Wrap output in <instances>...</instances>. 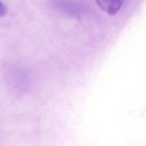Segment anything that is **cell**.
I'll list each match as a JSON object with an SVG mask.
<instances>
[{
  "label": "cell",
  "instance_id": "1",
  "mask_svg": "<svg viewBox=\"0 0 146 146\" xmlns=\"http://www.w3.org/2000/svg\"><path fill=\"white\" fill-rule=\"evenodd\" d=\"M98 5L110 15H115L121 8L123 0H95Z\"/></svg>",
  "mask_w": 146,
  "mask_h": 146
},
{
  "label": "cell",
  "instance_id": "2",
  "mask_svg": "<svg viewBox=\"0 0 146 146\" xmlns=\"http://www.w3.org/2000/svg\"><path fill=\"white\" fill-rule=\"evenodd\" d=\"M7 10L6 6L0 2V17L4 16L6 13Z\"/></svg>",
  "mask_w": 146,
  "mask_h": 146
}]
</instances>
